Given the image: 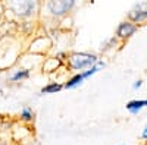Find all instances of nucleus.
I'll return each mask as SVG.
<instances>
[{
	"mask_svg": "<svg viewBox=\"0 0 147 145\" xmlns=\"http://www.w3.org/2000/svg\"><path fill=\"white\" fill-rule=\"evenodd\" d=\"M97 62H99V56L87 51H74L66 57V66L69 70L74 72H82L96 65Z\"/></svg>",
	"mask_w": 147,
	"mask_h": 145,
	"instance_id": "nucleus-1",
	"label": "nucleus"
},
{
	"mask_svg": "<svg viewBox=\"0 0 147 145\" xmlns=\"http://www.w3.org/2000/svg\"><path fill=\"white\" fill-rule=\"evenodd\" d=\"M7 7L21 18H30L37 9V0H7Z\"/></svg>",
	"mask_w": 147,
	"mask_h": 145,
	"instance_id": "nucleus-2",
	"label": "nucleus"
},
{
	"mask_svg": "<svg viewBox=\"0 0 147 145\" xmlns=\"http://www.w3.org/2000/svg\"><path fill=\"white\" fill-rule=\"evenodd\" d=\"M77 0H47V10L55 18H62L74 9Z\"/></svg>",
	"mask_w": 147,
	"mask_h": 145,
	"instance_id": "nucleus-3",
	"label": "nucleus"
},
{
	"mask_svg": "<svg viewBox=\"0 0 147 145\" xmlns=\"http://www.w3.org/2000/svg\"><path fill=\"white\" fill-rule=\"evenodd\" d=\"M137 31H138V25H137V23H134V22L125 19V21H122V22L118 23V27L115 29V37L121 43H125L129 38H132Z\"/></svg>",
	"mask_w": 147,
	"mask_h": 145,
	"instance_id": "nucleus-4",
	"label": "nucleus"
},
{
	"mask_svg": "<svg viewBox=\"0 0 147 145\" xmlns=\"http://www.w3.org/2000/svg\"><path fill=\"white\" fill-rule=\"evenodd\" d=\"M127 19L137 23V25H143V23L147 22V0H143V2L136 3L128 12Z\"/></svg>",
	"mask_w": 147,
	"mask_h": 145,
	"instance_id": "nucleus-5",
	"label": "nucleus"
},
{
	"mask_svg": "<svg viewBox=\"0 0 147 145\" xmlns=\"http://www.w3.org/2000/svg\"><path fill=\"white\" fill-rule=\"evenodd\" d=\"M82 82H84V78H82V75H81V72H77L75 75L71 76V78L63 84V88H65V90H74V88L80 87Z\"/></svg>",
	"mask_w": 147,
	"mask_h": 145,
	"instance_id": "nucleus-6",
	"label": "nucleus"
},
{
	"mask_svg": "<svg viewBox=\"0 0 147 145\" xmlns=\"http://www.w3.org/2000/svg\"><path fill=\"white\" fill-rule=\"evenodd\" d=\"M125 107H127V110L129 113L136 114V113H138L140 110H143V108L146 107V100H131V101L127 103Z\"/></svg>",
	"mask_w": 147,
	"mask_h": 145,
	"instance_id": "nucleus-7",
	"label": "nucleus"
},
{
	"mask_svg": "<svg viewBox=\"0 0 147 145\" xmlns=\"http://www.w3.org/2000/svg\"><path fill=\"white\" fill-rule=\"evenodd\" d=\"M63 90V84H60V82H49L47 85H44L41 88V94H56L59 91H62Z\"/></svg>",
	"mask_w": 147,
	"mask_h": 145,
	"instance_id": "nucleus-8",
	"label": "nucleus"
},
{
	"mask_svg": "<svg viewBox=\"0 0 147 145\" xmlns=\"http://www.w3.org/2000/svg\"><path fill=\"white\" fill-rule=\"evenodd\" d=\"M30 78V70L28 69H18L15 74L10 75V81L12 82H19L24 79H28Z\"/></svg>",
	"mask_w": 147,
	"mask_h": 145,
	"instance_id": "nucleus-9",
	"label": "nucleus"
},
{
	"mask_svg": "<svg viewBox=\"0 0 147 145\" xmlns=\"http://www.w3.org/2000/svg\"><path fill=\"white\" fill-rule=\"evenodd\" d=\"M121 41L115 37V35H113V37H110V38H107L103 44H102V53H107V51H110V50H113V48L119 44Z\"/></svg>",
	"mask_w": 147,
	"mask_h": 145,
	"instance_id": "nucleus-10",
	"label": "nucleus"
},
{
	"mask_svg": "<svg viewBox=\"0 0 147 145\" xmlns=\"http://www.w3.org/2000/svg\"><path fill=\"white\" fill-rule=\"evenodd\" d=\"M21 119L24 122H32L34 120V112L31 107H24L21 110Z\"/></svg>",
	"mask_w": 147,
	"mask_h": 145,
	"instance_id": "nucleus-11",
	"label": "nucleus"
},
{
	"mask_svg": "<svg viewBox=\"0 0 147 145\" xmlns=\"http://www.w3.org/2000/svg\"><path fill=\"white\" fill-rule=\"evenodd\" d=\"M141 85H143V79H137L136 82L132 84V90L136 91V90H138V88H141Z\"/></svg>",
	"mask_w": 147,
	"mask_h": 145,
	"instance_id": "nucleus-12",
	"label": "nucleus"
},
{
	"mask_svg": "<svg viewBox=\"0 0 147 145\" xmlns=\"http://www.w3.org/2000/svg\"><path fill=\"white\" fill-rule=\"evenodd\" d=\"M141 138L143 139H147V126L143 129V134H141Z\"/></svg>",
	"mask_w": 147,
	"mask_h": 145,
	"instance_id": "nucleus-13",
	"label": "nucleus"
},
{
	"mask_svg": "<svg viewBox=\"0 0 147 145\" xmlns=\"http://www.w3.org/2000/svg\"><path fill=\"white\" fill-rule=\"evenodd\" d=\"M146 107H147V100H146Z\"/></svg>",
	"mask_w": 147,
	"mask_h": 145,
	"instance_id": "nucleus-14",
	"label": "nucleus"
}]
</instances>
